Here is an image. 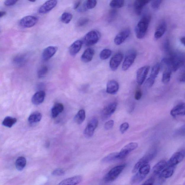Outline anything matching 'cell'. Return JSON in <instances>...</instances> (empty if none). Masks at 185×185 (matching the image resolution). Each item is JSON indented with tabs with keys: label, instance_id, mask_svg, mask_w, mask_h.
<instances>
[{
	"label": "cell",
	"instance_id": "cell-1",
	"mask_svg": "<svg viewBox=\"0 0 185 185\" xmlns=\"http://www.w3.org/2000/svg\"><path fill=\"white\" fill-rule=\"evenodd\" d=\"M151 20L149 15H146L140 20L135 27L136 36L137 38L142 39L145 37Z\"/></svg>",
	"mask_w": 185,
	"mask_h": 185
},
{
	"label": "cell",
	"instance_id": "cell-2",
	"mask_svg": "<svg viewBox=\"0 0 185 185\" xmlns=\"http://www.w3.org/2000/svg\"><path fill=\"white\" fill-rule=\"evenodd\" d=\"M157 153V150H154L149 152L144 156L142 157L139 160L138 162H137L135 166H134L133 169L132 170V173H135L137 172L139 169L142 166H144L148 164L149 162L151 161L155 158Z\"/></svg>",
	"mask_w": 185,
	"mask_h": 185
},
{
	"label": "cell",
	"instance_id": "cell-3",
	"mask_svg": "<svg viewBox=\"0 0 185 185\" xmlns=\"http://www.w3.org/2000/svg\"><path fill=\"white\" fill-rule=\"evenodd\" d=\"M150 170L149 165L147 164L142 166L131 179V184H136L141 182L150 172Z\"/></svg>",
	"mask_w": 185,
	"mask_h": 185
},
{
	"label": "cell",
	"instance_id": "cell-4",
	"mask_svg": "<svg viewBox=\"0 0 185 185\" xmlns=\"http://www.w3.org/2000/svg\"><path fill=\"white\" fill-rule=\"evenodd\" d=\"M100 38V34L98 31L91 30L83 37V43L87 46H91L97 43Z\"/></svg>",
	"mask_w": 185,
	"mask_h": 185
},
{
	"label": "cell",
	"instance_id": "cell-5",
	"mask_svg": "<svg viewBox=\"0 0 185 185\" xmlns=\"http://www.w3.org/2000/svg\"><path fill=\"white\" fill-rule=\"evenodd\" d=\"M126 166V164H122L114 167L106 175L104 178V181L106 182L114 181L120 174Z\"/></svg>",
	"mask_w": 185,
	"mask_h": 185
},
{
	"label": "cell",
	"instance_id": "cell-6",
	"mask_svg": "<svg viewBox=\"0 0 185 185\" xmlns=\"http://www.w3.org/2000/svg\"><path fill=\"white\" fill-rule=\"evenodd\" d=\"M169 59L171 68L173 72L177 71L182 67L185 62V57L181 54H175L172 55Z\"/></svg>",
	"mask_w": 185,
	"mask_h": 185
},
{
	"label": "cell",
	"instance_id": "cell-7",
	"mask_svg": "<svg viewBox=\"0 0 185 185\" xmlns=\"http://www.w3.org/2000/svg\"><path fill=\"white\" fill-rule=\"evenodd\" d=\"M98 123L99 121L95 117L93 118L89 121L83 132L85 137L89 138L93 136L94 131L97 127Z\"/></svg>",
	"mask_w": 185,
	"mask_h": 185
},
{
	"label": "cell",
	"instance_id": "cell-8",
	"mask_svg": "<svg viewBox=\"0 0 185 185\" xmlns=\"http://www.w3.org/2000/svg\"><path fill=\"white\" fill-rule=\"evenodd\" d=\"M38 21V18L36 16H25L20 20L19 24L22 27L30 28L35 25Z\"/></svg>",
	"mask_w": 185,
	"mask_h": 185
},
{
	"label": "cell",
	"instance_id": "cell-9",
	"mask_svg": "<svg viewBox=\"0 0 185 185\" xmlns=\"http://www.w3.org/2000/svg\"><path fill=\"white\" fill-rule=\"evenodd\" d=\"M160 65L159 63L155 64L152 68L149 77L146 81L145 85L147 87H151L155 82V78L159 73Z\"/></svg>",
	"mask_w": 185,
	"mask_h": 185
},
{
	"label": "cell",
	"instance_id": "cell-10",
	"mask_svg": "<svg viewBox=\"0 0 185 185\" xmlns=\"http://www.w3.org/2000/svg\"><path fill=\"white\" fill-rule=\"evenodd\" d=\"M137 57V53L135 51L128 52L126 55L122 66V69L124 71H127L130 67L135 61Z\"/></svg>",
	"mask_w": 185,
	"mask_h": 185
},
{
	"label": "cell",
	"instance_id": "cell-11",
	"mask_svg": "<svg viewBox=\"0 0 185 185\" xmlns=\"http://www.w3.org/2000/svg\"><path fill=\"white\" fill-rule=\"evenodd\" d=\"M185 157V150H182L176 152L168 162V165L176 166L182 161Z\"/></svg>",
	"mask_w": 185,
	"mask_h": 185
},
{
	"label": "cell",
	"instance_id": "cell-12",
	"mask_svg": "<svg viewBox=\"0 0 185 185\" xmlns=\"http://www.w3.org/2000/svg\"><path fill=\"white\" fill-rule=\"evenodd\" d=\"M138 147V144L136 142H131L124 146L119 153L118 160H122L125 158L129 154Z\"/></svg>",
	"mask_w": 185,
	"mask_h": 185
},
{
	"label": "cell",
	"instance_id": "cell-13",
	"mask_svg": "<svg viewBox=\"0 0 185 185\" xmlns=\"http://www.w3.org/2000/svg\"><path fill=\"white\" fill-rule=\"evenodd\" d=\"M131 34L130 29L128 28L124 29L119 32L114 39L115 44L120 45L125 41L129 37Z\"/></svg>",
	"mask_w": 185,
	"mask_h": 185
},
{
	"label": "cell",
	"instance_id": "cell-14",
	"mask_svg": "<svg viewBox=\"0 0 185 185\" xmlns=\"http://www.w3.org/2000/svg\"><path fill=\"white\" fill-rule=\"evenodd\" d=\"M150 67L145 65L139 68L136 73L137 82L140 86L143 84L148 75Z\"/></svg>",
	"mask_w": 185,
	"mask_h": 185
},
{
	"label": "cell",
	"instance_id": "cell-15",
	"mask_svg": "<svg viewBox=\"0 0 185 185\" xmlns=\"http://www.w3.org/2000/svg\"><path fill=\"white\" fill-rule=\"evenodd\" d=\"M123 55L120 52L116 54L111 59L110 61V67L112 71H115L118 68L123 59Z\"/></svg>",
	"mask_w": 185,
	"mask_h": 185
},
{
	"label": "cell",
	"instance_id": "cell-16",
	"mask_svg": "<svg viewBox=\"0 0 185 185\" xmlns=\"http://www.w3.org/2000/svg\"><path fill=\"white\" fill-rule=\"evenodd\" d=\"M117 104L113 102L109 104L104 107L102 112V118L104 120H106L111 117L115 111L117 107Z\"/></svg>",
	"mask_w": 185,
	"mask_h": 185
},
{
	"label": "cell",
	"instance_id": "cell-17",
	"mask_svg": "<svg viewBox=\"0 0 185 185\" xmlns=\"http://www.w3.org/2000/svg\"><path fill=\"white\" fill-rule=\"evenodd\" d=\"M57 1H48L41 6L38 9V12L40 14H44L49 12L57 6Z\"/></svg>",
	"mask_w": 185,
	"mask_h": 185
},
{
	"label": "cell",
	"instance_id": "cell-18",
	"mask_svg": "<svg viewBox=\"0 0 185 185\" xmlns=\"http://www.w3.org/2000/svg\"><path fill=\"white\" fill-rule=\"evenodd\" d=\"M58 49V47L55 46H49L46 48L42 52V60L44 61H47L50 59L57 53Z\"/></svg>",
	"mask_w": 185,
	"mask_h": 185
},
{
	"label": "cell",
	"instance_id": "cell-19",
	"mask_svg": "<svg viewBox=\"0 0 185 185\" xmlns=\"http://www.w3.org/2000/svg\"><path fill=\"white\" fill-rule=\"evenodd\" d=\"M170 114L173 117L185 115V103H180L175 106L170 111Z\"/></svg>",
	"mask_w": 185,
	"mask_h": 185
},
{
	"label": "cell",
	"instance_id": "cell-20",
	"mask_svg": "<svg viewBox=\"0 0 185 185\" xmlns=\"http://www.w3.org/2000/svg\"><path fill=\"white\" fill-rule=\"evenodd\" d=\"M82 177L77 176L63 180L57 185H77L81 182Z\"/></svg>",
	"mask_w": 185,
	"mask_h": 185
},
{
	"label": "cell",
	"instance_id": "cell-21",
	"mask_svg": "<svg viewBox=\"0 0 185 185\" xmlns=\"http://www.w3.org/2000/svg\"><path fill=\"white\" fill-rule=\"evenodd\" d=\"M82 41L78 40L75 41L70 46L69 49L70 54L74 57L80 52L83 45Z\"/></svg>",
	"mask_w": 185,
	"mask_h": 185
},
{
	"label": "cell",
	"instance_id": "cell-22",
	"mask_svg": "<svg viewBox=\"0 0 185 185\" xmlns=\"http://www.w3.org/2000/svg\"><path fill=\"white\" fill-rule=\"evenodd\" d=\"M119 89V84L117 81L111 80L108 82L106 92L111 94H116Z\"/></svg>",
	"mask_w": 185,
	"mask_h": 185
},
{
	"label": "cell",
	"instance_id": "cell-23",
	"mask_svg": "<svg viewBox=\"0 0 185 185\" xmlns=\"http://www.w3.org/2000/svg\"><path fill=\"white\" fill-rule=\"evenodd\" d=\"M46 93L45 91H37L32 96V102L34 105H38L41 104L45 99Z\"/></svg>",
	"mask_w": 185,
	"mask_h": 185
},
{
	"label": "cell",
	"instance_id": "cell-24",
	"mask_svg": "<svg viewBox=\"0 0 185 185\" xmlns=\"http://www.w3.org/2000/svg\"><path fill=\"white\" fill-rule=\"evenodd\" d=\"M94 54V51L92 48H88L85 50L82 55L81 59L82 62L88 63L92 60Z\"/></svg>",
	"mask_w": 185,
	"mask_h": 185
},
{
	"label": "cell",
	"instance_id": "cell-25",
	"mask_svg": "<svg viewBox=\"0 0 185 185\" xmlns=\"http://www.w3.org/2000/svg\"><path fill=\"white\" fill-rule=\"evenodd\" d=\"M167 25L166 23L163 21L160 23L157 27L155 33V38L157 40L163 37L166 31Z\"/></svg>",
	"mask_w": 185,
	"mask_h": 185
},
{
	"label": "cell",
	"instance_id": "cell-26",
	"mask_svg": "<svg viewBox=\"0 0 185 185\" xmlns=\"http://www.w3.org/2000/svg\"><path fill=\"white\" fill-rule=\"evenodd\" d=\"M149 1L145 0H137L134 1L133 7L136 14L137 15H140L144 7L148 4Z\"/></svg>",
	"mask_w": 185,
	"mask_h": 185
},
{
	"label": "cell",
	"instance_id": "cell-27",
	"mask_svg": "<svg viewBox=\"0 0 185 185\" xmlns=\"http://www.w3.org/2000/svg\"><path fill=\"white\" fill-rule=\"evenodd\" d=\"M168 166V162L165 160H160L154 166L153 168V173L156 175H160L162 171Z\"/></svg>",
	"mask_w": 185,
	"mask_h": 185
},
{
	"label": "cell",
	"instance_id": "cell-28",
	"mask_svg": "<svg viewBox=\"0 0 185 185\" xmlns=\"http://www.w3.org/2000/svg\"><path fill=\"white\" fill-rule=\"evenodd\" d=\"M64 107L61 103H57L52 107L51 110L52 117L53 118H57L59 114L63 112Z\"/></svg>",
	"mask_w": 185,
	"mask_h": 185
},
{
	"label": "cell",
	"instance_id": "cell-29",
	"mask_svg": "<svg viewBox=\"0 0 185 185\" xmlns=\"http://www.w3.org/2000/svg\"><path fill=\"white\" fill-rule=\"evenodd\" d=\"M27 61V57L25 55L20 54L16 55L13 59V62L17 66H22L25 64Z\"/></svg>",
	"mask_w": 185,
	"mask_h": 185
},
{
	"label": "cell",
	"instance_id": "cell-30",
	"mask_svg": "<svg viewBox=\"0 0 185 185\" xmlns=\"http://www.w3.org/2000/svg\"><path fill=\"white\" fill-rule=\"evenodd\" d=\"M176 166H167L160 174V176L162 178H168L173 176L176 168Z\"/></svg>",
	"mask_w": 185,
	"mask_h": 185
},
{
	"label": "cell",
	"instance_id": "cell-31",
	"mask_svg": "<svg viewBox=\"0 0 185 185\" xmlns=\"http://www.w3.org/2000/svg\"><path fill=\"white\" fill-rule=\"evenodd\" d=\"M97 4V1L95 0H87L83 3L82 7L80 9L79 11L81 12L86 11L94 8Z\"/></svg>",
	"mask_w": 185,
	"mask_h": 185
},
{
	"label": "cell",
	"instance_id": "cell-32",
	"mask_svg": "<svg viewBox=\"0 0 185 185\" xmlns=\"http://www.w3.org/2000/svg\"><path fill=\"white\" fill-rule=\"evenodd\" d=\"M27 164V160L24 157H20L16 160L15 166L16 169L19 171H22Z\"/></svg>",
	"mask_w": 185,
	"mask_h": 185
},
{
	"label": "cell",
	"instance_id": "cell-33",
	"mask_svg": "<svg viewBox=\"0 0 185 185\" xmlns=\"http://www.w3.org/2000/svg\"><path fill=\"white\" fill-rule=\"evenodd\" d=\"M42 118L41 114L39 112H35L31 114L29 116L28 121L29 123L34 124L38 123L41 120Z\"/></svg>",
	"mask_w": 185,
	"mask_h": 185
},
{
	"label": "cell",
	"instance_id": "cell-34",
	"mask_svg": "<svg viewBox=\"0 0 185 185\" xmlns=\"http://www.w3.org/2000/svg\"><path fill=\"white\" fill-rule=\"evenodd\" d=\"M86 112L84 110L81 109L78 111L74 117L75 122L78 124L82 123L86 118Z\"/></svg>",
	"mask_w": 185,
	"mask_h": 185
},
{
	"label": "cell",
	"instance_id": "cell-35",
	"mask_svg": "<svg viewBox=\"0 0 185 185\" xmlns=\"http://www.w3.org/2000/svg\"><path fill=\"white\" fill-rule=\"evenodd\" d=\"M17 121L16 118L7 117L5 118L3 121L2 124L5 127L11 128L17 122Z\"/></svg>",
	"mask_w": 185,
	"mask_h": 185
},
{
	"label": "cell",
	"instance_id": "cell-36",
	"mask_svg": "<svg viewBox=\"0 0 185 185\" xmlns=\"http://www.w3.org/2000/svg\"><path fill=\"white\" fill-rule=\"evenodd\" d=\"M172 71L171 68L170 67L165 68L162 78V81L163 83H166L169 82L171 78Z\"/></svg>",
	"mask_w": 185,
	"mask_h": 185
},
{
	"label": "cell",
	"instance_id": "cell-37",
	"mask_svg": "<svg viewBox=\"0 0 185 185\" xmlns=\"http://www.w3.org/2000/svg\"><path fill=\"white\" fill-rule=\"evenodd\" d=\"M118 155L119 153L117 152L110 154L102 159V162L103 163H108L118 160Z\"/></svg>",
	"mask_w": 185,
	"mask_h": 185
},
{
	"label": "cell",
	"instance_id": "cell-38",
	"mask_svg": "<svg viewBox=\"0 0 185 185\" xmlns=\"http://www.w3.org/2000/svg\"><path fill=\"white\" fill-rule=\"evenodd\" d=\"M73 17V16L71 13L65 12L62 14L60 17V20L64 23L68 24L71 22Z\"/></svg>",
	"mask_w": 185,
	"mask_h": 185
},
{
	"label": "cell",
	"instance_id": "cell-39",
	"mask_svg": "<svg viewBox=\"0 0 185 185\" xmlns=\"http://www.w3.org/2000/svg\"><path fill=\"white\" fill-rule=\"evenodd\" d=\"M124 1L121 0H113L111 1L110 6L112 9H115L122 8L124 5Z\"/></svg>",
	"mask_w": 185,
	"mask_h": 185
},
{
	"label": "cell",
	"instance_id": "cell-40",
	"mask_svg": "<svg viewBox=\"0 0 185 185\" xmlns=\"http://www.w3.org/2000/svg\"><path fill=\"white\" fill-rule=\"evenodd\" d=\"M112 54V51L109 49H106L103 50L99 54L101 59L105 60L109 58Z\"/></svg>",
	"mask_w": 185,
	"mask_h": 185
},
{
	"label": "cell",
	"instance_id": "cell-41",
	"mask_svg": "<svg viewBox=\"0 0 185 185\" xmlns=\"http://www.w3.org/2000/svg\"><path fill=\"white\" fill-rule=\"evenodd\" d=\"M48 68L46 65H43L39 69L37 74L38 78H42L46 76L48 73Z\"/></svg>",
	"mask_w": 185,
	"mask_h": 185
},
{
	"label": "cell",
	"instance_id": "cell-42",
	"mask_svg": "<svg viewBox=\"0 0 185 185\" xmlns=\"http://www.w3.org/2000/svg\"><path fill=\"white\" fill-rule=\"evenodd\" d=\"M118 14L117 11L115 9H112L110 11L108 16V21L109 22H113L115 19Z\"/></svg>",
	"mask_w": 185,
	"mask_h": 185
},
{
	"label": "cell",
	"instance_id": "cell-43",
	"mask_svg": "<svg viewBox=\"0 0 185 185\" xmlns=\"http://www.w3.org/2000/svg\"><path fill=\"white\" fill-rule=\"evenodd\" d=\"M163 49L165 53L168 55H171V47H170V41L168 39L165 41L163 44Z\"/></svg>",
	"mask_w": 185,
	"mask_h": 185
},
{
	"label": "cell",
	"instance_id": "cell-44",
	"mask_svg": "<svg viewBox=\"0 0 185 185\" xmlns=\"http://www.w3.org/2000/svg\"><path fill=\"white\" fill-rule=\"evenodd\" d=\"M65 174L64 170L61 168H58L54 170L52 173V175L54 176H62Z\"/></svg>",
	"mask_w": 185,
	"mask_h": 185
},
{
	"label": "cell",
	"instance_id": "cell-45",
	"mask_svg": "<svg viewBox=\"0 0 185 185\" xmlns=\"http://www.w3.org/2000/svg\"><path fill=\"white\" fill-rule=\"evenodd\" d=\"M162 2V1H151L150 5L153 9H158Z\"/></svg>",
	"mask_w": 185,
	"mask_h": 185
},
{
	"label": "cell",
	"instance_id": "cell-46",
	"mask_svg": "<svg viewBox=\"0 0 185 185\" xmlns=\"http://www.w3.org/2000/svg\"><path fill=\"white\" fill-rule=\"evenodd\" d=\"M89 22V19L86 18H83L80 19L78 21L77 25L78 27H83V26L88 24Z\"/></svg>",
	"mask_w": 185,
	"mask_h": 185
},
{
	"label": "cell",
	"instance_id": "cell-47",
	"mask_svg": "<svg viewBox=\"0 0 185 185\" xmlns=\"http://www.w3.org/2000/svg\"><path fill=\"white\" fill-rule=\"evenodd\" d=\"M114 125V121L112 120L108 121L104 124V128L106 130H109L112 128Z\"/></svg>",
	"mask_w": 185,
	"mask_h": 185
},
{
	"label": "cell",
	"instance_id": "cell-48",
	"mask_svg": "<svg viewBox=\"0 0 185 185\" xmlns=\"http://www.w3.org/2000/svg\"><path fill=\"white\" fill-rule=\"evenodd\" d=\"M129 127V124L128 123L125 122L122 124L120 127V130L122 133L123 134L126 131Z\"/></svg>",
	"mask_w": 185,
	"mask_h": 185
},
{
	"label": "cell",
	"instance_id": "cell-49",
	"mask_svg": "<svg viewBox=\"0 0 185 185\" xmlns=\"http://www.w3.org/2000/svg\"><path fill=\"white\" fill-rule=\"evenodd\" d=\"M16 0H7L4 2L5 5L7 6H11L14 5L17 2Z\"/></svg>",
	"mask_w": 185,
	"mask_h": 185
},
{
	"label": "cell",
	"instance_id": "cell-50",
	"mask_svg": "<svg viewBox=\"0 0 185 185\" xmlns=\"http://www.w3.org/2000/svg\"><path fill=\"white\" fill-rule=\"evenodd\" d=\"M155 181V178L153 177H151L147 180L142 185H153Z\"/></svg>",
	"mask_w": 185,
	"mask_h": 185
},
{
	"label": "cell",
	"instance_id": "cell-51",
	"mask_svg": "<svg viewBox=\"0 0 185 185\" xmlns=\"http://www.w3.org/2000/svg\"><path fill=\"white\" fill-rule=\"evenodd\" d=\"M142 96V94L141 90L139 89H137L135 93V99L137 100H139L141 99Z\"/></svg>",
	"mask_w": 185,
	"mask_h": 185
},
{
	"label": "cell",
	"instance_id": "cell-52",
	"mask_svg": "<svg viewBox=\"0 0 185 185\" xmlns=\"http://www.w3.org/2000/svg\"><path fill=\"white\" fill-rule=\"evenodd\" d=\"M178 79L181 82L185 83V71H183L180 74Z\"/></svg>",
	"mask_w": 185,
	"mask_h": 185
},
{
	"label": "cell",
	"instance_id": "cell-53",
	"mask_svg": "<svg viewBox=\"0 0 185 185\" xmlns=\"http://www.w3.org/2000/svg\"><path fill=\"white\" fill-rule=\"evenodd\" d=\"M179 133L180 135L185 136V125L183 126L179 130Z\"/></svg>",
	"mask_w": 185,
	"mask_h": 185
},
{
	"label": "cell",
	"instance_id": "cell-54",
	"mask_svg": "<svg viewBox=\"0 0 185 185\" xmlns=\"http://www.w3.org/2000/svg\"><path fill=\"white\" fill-rule=\"evenodd\" d=\"M80 4H81V1H76L75 3L74 6H73V8H74V9H78V8L79 7Z\"/></svg>",
	"mask_w": 185,
	"mask_h": 185
},
{
	"label": "cell",
	"instance_id": "cell-55",
	"mask_svg": "<svg viewBox=\"0 0 185 185\" xmlns=\"http://www.w3.org/2000/svg\"><path fill=\"white\" fill-rule=\"evenodd\" d=\"M6 14V11H1L0 12V17L1 18L3 16H4Z\"/></svg>",
	"mask_w": 185,
	"mask_h": 185
},
{
	"label": "cell",
	"instance_id": "cell-56",
	"mask_svg": "<svg viewBox=\"0 0 185 185\" xmlns=\"http://www.w3.org/2000/svg\"><path fill=\"white\" fill-rule=\"evenodd\" d=\"M180 41H181V44H182L183 45H184L185 46V37H183L181 38V40H180Z\"/></svg>",
	"mask_w": 185,
	"mask_h": 185
},
{
	"label": "cell",
	"instance_id": "cell-57",
	"mask_svg": "<svg viewBox=\"0 0 185 185\" xmlns=\"http://www.w3.org/2000/svg\"><path fill=\"white\" fill-rule=\"evenodd\" d=\"M35 1H31V2H35Z\"/></svg>",
	"mask_w": 185,
	"mask_h": 185
}]
</instances>
